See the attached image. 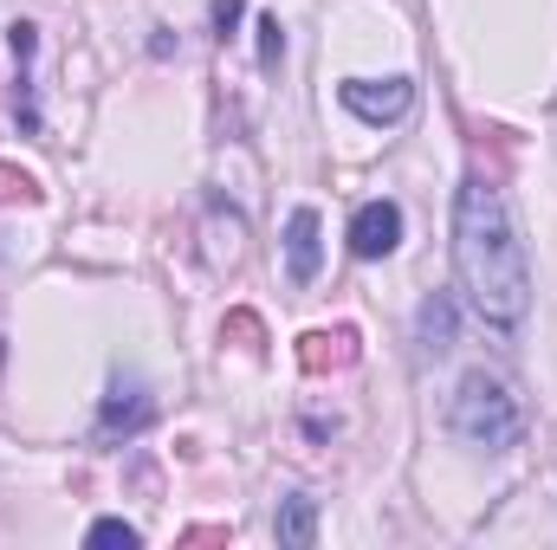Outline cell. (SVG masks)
Returning a JSON list of instances; mask_svg holds the SVG:
<instances>
[{
    "label": "cell",
    "instance_id": "5",
    "mask_svg": "<svg viewBox=\"0 0 557 550\" xmlns=\"http://www.w3.org/2000/svg\"><path fill=\"white\" fill-rule=\"evenodd\" d=\"M149 421H156L149 389H143V383H117V389L104 396V414H98V440H131Z\"/></svg>",
    "mask_w": 557,
    "mask_h": 550
},
{
    "label": "cell",
    "instance_id": "11",
    "mask_svg": "<svg viewBox=\"0 0 557 550\" xmlns=\"http://www.w3.org/2000/svg\"><path fill=\"white\" fill-rule=\"evenodd\" d=\"M221 337H234V343H247V350H260V337H267V324H260L253 311H234V317L221 324Z\"/></svg>",
    "mask_w": 557,
    "mask_h": 550
},
{
    "label": "cell",
    "instance_id": "6",
    "mask_svg": "<svg viewBox=\"0 0 557 550\" xmlns=\"http://www.w3.org/2000/svg\"><path fill=\"white\" fill-rule=\"evenodd\" d=\"M298 363H305L311 376L350 370V363H357V330H350V324H337V330H305V337H298Z\"/></svg>",
    "mask_w": 557,
    "mask_h": 550
},
{
    "label": "cell",
    "instance_id": "1",
    "mask_svg": "<svg viewBox=\"0 0 557 550\" xmlns=\"http://www.w3.org/2000/svg\"><path fill=\"white\" fill-rule=\"evenodd\" d=\"M454 273L467 304L493 324V330H519L532 311V273H525V247L512 234L506 195L486 175H467L454 195Z\"/></svg>",
    "mask_w": 557,
    "mask_h": 550
},
{
    "label": "cell",
    "instance_id": "9",
    "mask_svg": "<svg viewBox=\"0 0 557 550\" xmlns=\"http://www.w3.org/2000/svg\"><path fill=\"white\" fill-rule=\"evenodd\" d=\"M421 337H428V350H447V337H454V311H447V298H428V311H421Z\"/></svg>",
    "mask_w": 557,
    "mask_h": 550
},
{
    "label": "cell",
    "instance_id": "12",
    "mask_svg": "<svg viewBox=\"0 0 557 550\" xmlns=\"http://www.w3.org/2000/svg\"><path fill=\"white\" fill-rule=\"evenodd\" d=\"M0 201H39L33 175H26V168H13V162H0Z\"/></svg>",
    "mask_w": 557,
    "mask_h": 550
},
{
    "label": "cell",
    "instance_id": "13",
    "mask_svg": "<svg viewBox=\"0 0 557 550\" xmlns=\"http://www.w3.org/2000/svg\"><path fill=\"white\" fill-rule=\"evenodd\" d=\"M278 52H285V26H278V13L260 20V65H278Z\"/></svg>",
    "mask_w": 557,
    "mask_h": 550
},
{
    "label": "cell",
    "instance_id": "8",
    "mask_svg": "<svg viewBox=\"0 0 557 550\" xmlns=\"http://www.w3.org/2000/svg\"><path fill=\"white\" fill-rule=\"evenodd\" d=\"M273 532H278V545H292V550H305V545H318V499H285L278 505V518H273Z\"/></svg>",
    "mask_w": 557,
    "mask_h": 550
},
{
    "label": "cell",
    "instance_id": "15",
    "mask_svg": "<svg viewBox=\"0 0 557 550\" xmlns=\"http://www.w3.org/2000/svg\"><path fill=\"white\" fill-rule=\"evenodd\" d=\"M182 545H227V525H201V532H188Z\"/></svg>",
    "mask_w": 557,
    "mask_h": 550
},
{
    "label": "cell",
    "instance_id": "3",
    "mask_svg": "<svg viewBox=\"0 0 557 550\" xmlns=\"http://www.w3.org/2000/svg\"><path fill=\"white\" fill-rule=\"evenodd\" d=\"M344 104H350L363 124H396V117L416 104V85H409V78H350V85H344Z\"/></svg>",
    "mask_w": 557,
    "mask_h": 550
},
{
    "label": "cell",
    "instance_id": "2",
    "mask_svg": "<svg viewBox=\"0 0 557 550\" xmlns=\"http://www.w3.org/2000/svg\"><path fill=\"white\" fill-rule=\"evenodd\" d=\"M454 434L473 440V447H486V453H506V447L525 434V409H519V396H512L499 376L473 370V376L460 383V396H454Z\"/></svg>",
    "mask_w": 557,
    "mask_h": 550
},
{
    "label": "cell",
    "instance_id": "4",
    "mask_svg": "<svg viewBox=\"0 0 557 550\" xmlns=\"http://www.w3.org/2000/svg\"><path fill=\"white\" fill-rule=\"evenodd\" d=\"M403 247V208L396 201H363L350 221V253L357 260H389Z\"/></svg>",
    "mask_w": 557,
    "mask_h": 550
},
{
    "label": "cell",
    "instance_id": "14",
    "mask_svg": "<svg viewBox=\"0 0 557 550\" xmlns=\"http://www.w3.org/2000/svg\"><path fill=\"white\" fill-rule=\"evenodd\" d=\"M234 26H240V0H214V33L227 39Z\"/></svg>",
    "mask_w": 557,
    "mask_h": 550
},
{
    "label": "cell",
    "instance_id": "10",
    "mask_svg": "<svg viewBox=\"0 0 557 550\" xmlns=\"http://www.w3.org/2000/svg\"><path fill=\"white\" fill-rule=\"evenodd\" d=\"M85 545H98V550H111V545L137 550V525H124V518H98V525L85 532Z\"/></svg>",
    "mask_w": 557,
    "mask_h": 550
},
{
    "label": "cell",
    "instance_id": "7",
    "mask_svg": "<svg viewBox=\"0 0 557 550\" xmlns=\"http://www.w3.org/2000/svg\"><path fill=\"white\" fill-rule=\"evenodd\" d=\"M285 260H292L298 285H311L318 266H324V240H318V214L311 208H292V221H285Z\"/></svg>",
    "mask_w": 557,
    "mask_h": 550
}]
</instances>
